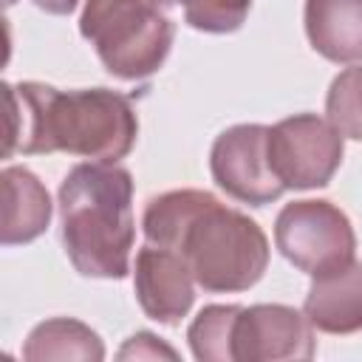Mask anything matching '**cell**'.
I'll use <instances>...</instances> for the list:
<instances>
[{"label": "cell", "mask_w": 362, "mask_h": 362, "mask_svg": "<svg viewBox=\"0 0 362 362\" xmlns=\"http://www.w3.org/2000/svg\"><path fill=\"white\" fill-rule=\"evenodd\" d=\"M325 119L342 133V139L362 141V65H351L331 79Z\"/></svg>", "instance_id": "obj_16"}, {"label": "cell", "mask_w": 362, "mask_h": 362, "mask_svg": "<svg viewBox=\"0 0 362 362\" xmlns=\"http://www.w3.org/2000/svg\"><path fill=\"white\" fill-rule=\"evenodd\" d=\"M3 223L0 240L3 246H23L37 240L51 223V195L45 184L25 167H3Z\"/></svg>", "instance_id": "obj_12"}, {"label": "cell", "mask_w": 362, "mask_h": 362, "mask_svg": "<svg viewBox=\"0 0 362 362\" xmlns=\"http://www.w3.org/2000/svg\"><path fill=\"white\" fill-rule=\"evenodd\" d=\"M303 314L322 334L348 337L362 331V263L354 257L345 266L314 274Z\"/></svg>", "instance_id": "obj_10"}, {"label": "cell", "mask_w": 362, "mask_h": 362, "mask_svg": "<svg viewBox=\"0 0 362 362\" xmlns=\"http://www.w3.org/2000/svg\"><path fill=\"white\" fill-rule=\"evenodd\" d=\"M240 305H206L187 328L189 351L198 362H235L232 337Z\"/></svg>", "instance_id": "obj_15"}, {"label": "cell", "mask_w": 362, "mask_h": 362, "mask_svg": "<svg viewBox=\"0 0 362 362\" xmlns=\"http://www.w3.org/2000/svg\"><path fill=\"white\" fill-rule=\"evenodd\" d=\"M195 283L209 294L252 288L269 266V238L240 209L212 198L187 226L175 249Z\"/></svg>", "instance_id": "obj_3"}, {"label": "cell", "mask_w": 362, "mask_h": 362, "mask_svg": "<svg viewBox=\"0 0 362 362\" xmlns=\"http://www.w3.org/2000/svg\"><path fill=\"white\" fill-rule=\"evenodd\" d=\"M266 136V124H232L218 133L209 150V173L218 189L249 206H266L286 192L272 173Z\"/></svg>", "instance_id": "obj_7"}, {"label": "cell", "mask_w": 362, "mask_h": 362, "mask_svg": "<svg viewBox=\"0 0 362 362\" xmlns=\"http://www.w3.org/2000/svg\"><path fill=\"white\" fill-rule=\"evenodd\" d=\"M274 243L294 269L314 277L354 260L356 232L337 204L325 198H303L277 212Z\"/></svg>", "instance_id": "obj_5"}, {"label": "cell", "mask_w": 362, "mask_h": 362, "mask_svg": "<svg viewBox=\"0 0 362 362\" xmlns=\"http://www.w3.org/2000/svg\"><path fill=\"white\" fill-rule=\"evenodd\" d=\"M76 3H79V0H34V6H37L40 11H45V14H57V17L71 14V11L76 8Z\"/></svg>", "instance_id": "obj_19"}, {"label": "cell", "mask_w": 362, "mask_h": 362, "mask_svg": "<svg viewBox=\"0 0 362 362\" xmlns=\"http://www.w3.org/2000/svg\"><path fill=\"white\" fill-rule=\"evenodd\" d=\"M269 164L286 189L328 187L345 156L342 133L317 113H294L269 127Z\"/></svg>", "instance_id": "obj_6"}, {"label": "cell", "mask_w": 362, "mask_h": 362, "mask_svg": "<svg viewBox=\"0 0 362 362\" xmlns=\"http://www.w3.org/2000/svg\"><path fill=\"white\" fill-rule=\"evenodd\" d=\"M308 45L334 65L362 62V0H305Z\"/></svg>", "instance_id": "obj_11"}, {"label": "cell", "mask_w": 362, "mask_h": 362, "mask_svg": "<svg viewBox=\"0 0 362 362\" xmlns=\"http://www.w3.org/2000/svg\"><path fill=\"white\" fill-rule=\"evenodd\" d=\"M122 362L124 359H178V351L167 342H161L150 331H136L133 337L124 339V345L116 354Z\"/></svg>", "instance_id": "obj_18"}, {"label": "cell", "mask_w": 362, "mask_h": 362, "mask_svg": "<svg viewBox=\"0 0 362 362\" xmlns=\"http://www.w3.org/2000/svg\"><path fill=\"white\" fill-rule=\"evenodd\" d=\"M314 351V325L303 311L283 303L240 305L232 337L235 362H300Z\"/></svg>", "instance_id": "obj_8"}, {"label": "cell", "mask_w": 362, "mask_h": 362, "mask_svg": "<svg viewBox=\"0 0 362 362\" xmlns=\"http://www.w3.org/2000/svg\"><path fill=\"white\" fill-rule=\"evenodd\" d=\"M212 192L204 189H170L147 201L141 215L144 240L161 249H178L181 235L192 223V218L212 201Z\"/></svg>", "instance_id": "obj_14"}, {"label": "cell", "mask_w": 362, "mask_h": 362, "mask_svg": "<svg viewBox=\"0 0 362 362\" xmlns=\"http://www.w3.org/2000/svg\"><path fill=\"white\" fill-rule=\"evenodd\" d=\"M23 359L25 362H65V359L102 362L105 345L99 334L82 320L51 317L31 328L23 345Z\"/></svg>", "instance_id": "obj_13"}, {"label": "cell", "mask_w": 362, "mask_h": 362, "mask_svg": "<svg viewBox=\"0 0 362 362\" xmlns=\"http://www.w3.org/2000/svg\"><path fill=\"white\" fill-rule=\"evenodd\" d=\"M150 3H153V6H158L161 11H167V8H173V6H178L181 0H150Z\"/></svg>", "instance_id": "obj_20"}, {"label": "cell", "mask_w": 362, "mask_h": 362, "mask_svg": "<svg viewBox=\"0 0 362 362\" xmlns=\"http://www.w3.org/2000/svg\"><path fill=\"white\" fill-rule=\"evenodd\" d=\"M79 34L110 76L136 82L164 65L175 25L150 0H85Z\"/></svg>", "instance_id": "obj_4"}, {"label": "cell", "mask_w": 362, "mask_h": 362, "mask_svg": "<svg viewBox=\"0 0 362 362\" xmlns=\"http://www.w3.org/2000/svg\"><path fill=\"white\" fill-rule=\"evenodd\" d=\"M181 6L187 25L204 34H232L252 11V0H181Z\"/></svg>", "instance_id": "obj_17"}, {"label": "cell", "mask_w": 362, "mask_h": 362, "mask_svg": "<svg viewBox=\"0 0 362 362\" xmlns=\"http://www.w3.org/2000/svg\"><path fill=\"white\" fill-rule=\"evenodd\" d=\"M6 144L14 153H68L119 164L136 144L139 116L127 96L110 88L57 90L45 82H6Z\"/></svg>", "instance_id": "obj_1"}, {"label": "cell", "mask_w": 362, "mask_h": 362, "mask_svg": "<svg viewBox=\"0 0 362 362\" xmlns=\"http://www.w3.org/2000/svg\"><path fill=\"white\" fill-rule=\"evenodd\" d=\"M14 3H17V0H3V6H6V8H8V6H14Z\"/></svg>", "instance_id": "obj_21"}, {"label": "cell", "mask_w": 362, "mask_h": 362, "mask_svg": "<svg viewBox=\"0 0 362 362\" xmlns=\"http://www.w3.org/2000/svg\"><path fill=\"white\" fill-rule=\"evenodd\" d=\"M59 235L82 277L122 280L133 269V175L119 164H76L59 184Z\"/></svg>", "instance_id": "obj_2"}, {"label": "cell", "mask_w": 362, "mask_h": 362, "mask_svg": "<svg viewBox=\"0 0 362 362\" xmlns=\"http://www.w3.org/2000/svg\"><path fill=\"white\" fill-rule=\"evenodd\" d=\"M195 277L187 260L161 246H141L133 260V288L141 311L161 322L178 325L195 303Z\"/></svg>", "instance_id": "obj_9"}]
</instances>
